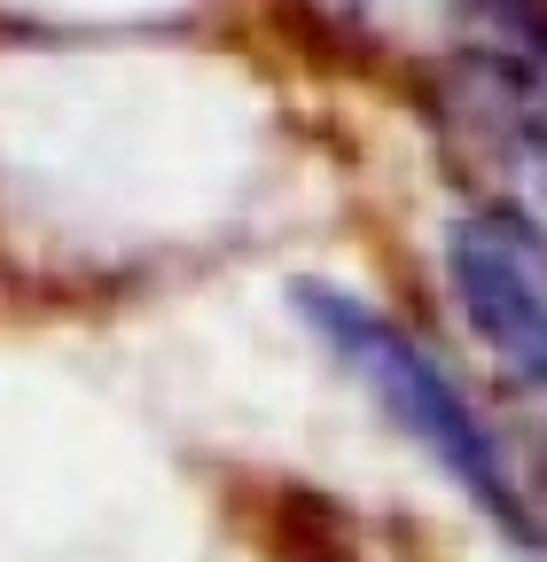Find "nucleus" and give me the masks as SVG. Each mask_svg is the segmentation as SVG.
I'll use <instances>...</instances> for the list:
<instances>
[{"label":"nucleus","instance_id":"f257e3e1","mask_svg":"<svg viewBox=\"0 0 547 562\" xmlns=\"http://www.w3.org/2000/svg\"><path fill=\"white\" fill-rule=\"evenodd\" d=\"M298 313L313 321V336L336 351V360H345V368L383 398V414L399 422V430L423 438V446L438 453V469L469 492L477 508H485L501 531L532 539V508H524V492H516V476H509L501 438L477 422V406L461 398V383L431 360L415 336H406L399 321H383L376 305L345 297V290H321V281H305V290H298Z\"/></svg>","mask_w":547,"mask_h":562},{"label":"nucleus","instance_id":"f03ea898","mask_svg":"<svg viewBox=\"0 0 547 562\" xmlns=\"http://www.w3.org/2000/svg\"><path fill=\"white\" fill-rule=\"evenodd\" d=\"M446 273L469 328L532 383H547V235L524 211H469L446 235Z\"/></svg>","mask_w":547,"mask_h":562},{"label":"nucleus","instance_id":"7ed1b4c3","mask_svg":"<svg viewBox=\"0 0 547 562\" xmlns=\"http://www.w3.org/2000/svg\"><path fill=\"white\" fill-rule=\"evenodd\" d=\"M477 94H485L493 133L509 140V157L547 195V47H493L477 63Z\"/></svg>","mask_w":547,"mask_h":562}]
</instances>
